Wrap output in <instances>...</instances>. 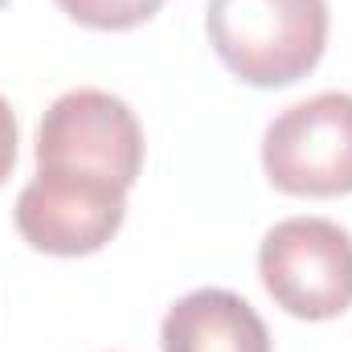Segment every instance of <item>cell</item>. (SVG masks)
<instances>
[{"instance_id": "ba28073f", "label": "cell", "mask_w": 352, "mask_h": 352, "mask_svg": "<svg viewBox=\"0 0 352 352\" xmlns=\"http://www.w3.org/2000/svg\"><path fill=\"white\" fill-rule=\"evenodd\" d=\"M12 164H16V119H12L8 98L0 94V184L8 180Z\"/></svg>"}, {"instance_id": "52a82bcc", "label": "cell", "mask_w": 352, "mask_h": 352, "mask_svg": "<svg viewBox=\"0 0 352 352\" xmlns=\"http://www.w3.org/2000/svg\"><path fill=\"white\" fill-rule=\"evenodd\" d=\"M164 0H58V8L87 29H135L160 12Z\"/></svg>"}, {"instance_id": "6da1fadb", "label": "cell", "mask_w": 352, "mask_h": 352, "mask_svg": "<svg viewBox=\"0 0 352 352\" xmlns=\"http://www.w3.org/2000/svg\"><path fill=\"white\" fill-rule=\"evenodd\" d=\"M205 29L234 78L291 87L324 58L328 0H209Z\"/></svg>"}, {"instance_id": "8992f818", "label": "cell", "mask_w": 352, "mask_h": 352, "mask_svg": "<svg viewBox=\"0 0 352 352\" xmlns=\"http://www.w3.org/2000/svg\"><path fill=\"white\" fill-rule=\"evenodd\" d=\"M160 344L164 352H270V332L242 295L201 287L168 307Z\"/></svg>"}, {"instance_id": "5b68a950", "label": "cell", "mask_w": 352, "mask_h": 352, "mask_svg": "<svg viewBox=\"0 0 352 352\" xmlns=\"http://www.w3.org/2000/svg\"><path fill=\"white\" fill-rule=\"evenodd\" d=\"M127 213V188L107 176L37 168L16 197V230L33 250L78 258L102 250Z\"/></svg>"}, {"instance_id": "277c9868", "label": "cell", "mask_w": 352, "mask_h": 352, "mask_svg": "<svg viewBox=\"0 0 352 352\" xmlns=\"http://www.w3.org/2000/svg\"><path fill=\"white\" fill-rule=\"evenodd\" d=\"M37 168L107 176L131 188L144 168V127L123 98L94 87L70 90L37 127Z\"/></svg>"}, {"instance_id": "3957f363", "label": "cell", "mask_w": 352, "mask_h": 352, "mask_svg": "<svg viewBox=\"0 0 352 352\" xmlns=\"http://www.w3.org/2000/svg\"><path fill=\"white\" fill-rule=\"evenodd\" d=\"M263 168L291 197L352 192V94L324 90L274 115L263 135Z\"/></svg>"}, {"instance_id": "7a4b0ae2", "label": "cell", "mask_w": 352, "mask_h": 352, "mask_svg": "<svg viewBox=\"0 0 352 352\" xmlns=\"http://www.w3.org/2000/svg\"><path fill=\"white\" fill-rule=\"evenodd\" d=\"M258 274L295 320H336L352 307V234L328 217H287L263 238Z\"/></svg>"}]
</instances>
